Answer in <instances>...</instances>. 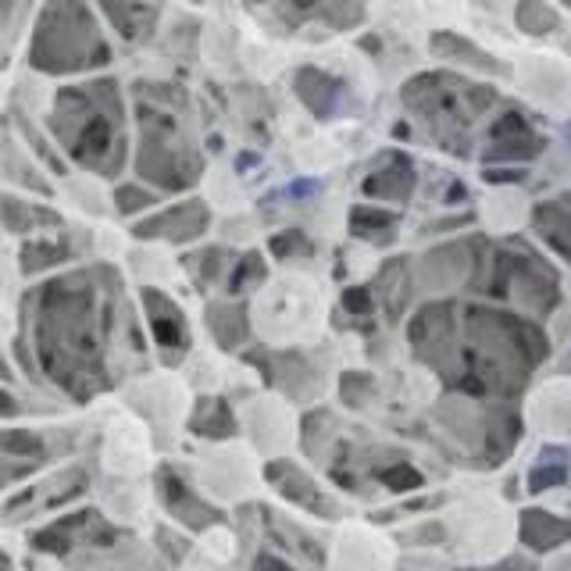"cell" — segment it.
<instances>
[{"label": "cell", "instance_id": "1f68e13d", "mask_svg": "<svg viewBox=\"0 0 571 571\" xmlns=\"http://www.w3.org/2000/svg\"><path fill=\"white\" fill-rule=\"evenodd\" d=\"M343 307H347L350 315L368 318L372 315V307H375L372 290H368V286H350V290H343Z\"/></svg>", "mask_w": 571, "mask_h": 571}, {"label": "cell", "instance_id": "52a82bcc", "mask_svg": "<svg viewBox=\"0 0 571 571\" xmlns=\"http://www.w3.org/2000/svg\"><path fill=\"white\" fill-rule=\"evenodd\" d=\"M489 147L482 150L486 161H532L536 154H543V136L529 125V118L522 111H507L497 122L489 125Z\"/></svg>", "mask_w": 571, "mask_h": 571}, {"label": "cell", "instance_id": "836d02e7", "mask_svg": "<svg viewBox=\"0 0 571 571\" xmlns=\"http://www.w3.org/2000/svg\"><path fill=\"white\" fill-rule=\"evenodd\" d=\"M18 414V400H11L4 389H0V418H15Z\"/></svg>", "mask_w": 571, "mask_h": 571}, {"label": "cell", "instance_id": "ba28073f", "mask_svg": "<svg viewBox=\"0 0 571 571\" xmlns=\"http://www.w3.org/2000/svg\"><path fill=\"white\" fill-rule=\"evenodd\" d=\"M140 300H143V311H147L150 332H154V343H158V350H165V361L175 365V361L190 350V332H186L183 311H179V304H175L168 293L150 290V286L140 293Z\"/></svg>", "mask_w": 571, "mask_h": 571}, {"label": "cell", "instance_id": "4fadbf2b", "mask_svg": "<svg viewBox=\"0 0 571 571\" xmlns=\"http://www.w3.org/2000/svg\"><path fill=\"white\" fill-rule=\"evenodd\" d=\"M365 197H379V200H400L404 204L407 197L414 193V165L407 154H389L386 165L379 172H372L361 183Z\"/></svg>", "mask_w": 571, "mask_h": 571}, {"label": "cell", "instance_id": "3957f363", "mask_svg": "<svg viewBox=\"0 0 571 571\" xmlns=\"http://www.w3.org/2000/svg\"><path fill=\"white\" fill-rule=\"evenodd\" d=\"M136 125H140L136 172L168 193L190 190L204 172V158L193 147L183 90L143 83V90L136 93Z\"/></svg>", "mask_w": 571, "mask_h": 571}, {"label": "cell", "instance_id": "2e32d148", "mask_svg": "<svg viewBox=\"0 0 571 571\" xmlns=\"http://www.w3.org/2000/svg\"><path fill=\"white\" fill-rule=\"evenodd\" d=\"M297 97L304 100L307 108L315 111L318 118H329L336 111V100H340V83L325 75L322 68H300L297 72Z\"/></svg>", "mask_w": 571, "mask_h": 571}, {"label": "cell", "instance_id": "cb8c5ba5", "mask_svg": "<svg viewBox=\"0 0 571 571\" xmlns=\"http://www.w3.org/2000/svg\"><path fill=\"white\" fill-rule=\"evenodd\" d=\"M518 25H522L525 33L539 36V33H554L557 25H561V15H557L550 4L543 0H518V11H514Z\"/></svg>", "mask_w": 571, "mask_h": 571}, {"label": "cell", "instance_id": "9c48e42d", "mask_svg": "<svg viewBox=\"0 0 571 571\" xmlns=\"http://www.w3.org/2000/svg\"><path fill=\"white\" fill-rule=\"evenodd\" d=\"M211 215H207V204L204 200H183V204L165 207L161 215L147 218L133 229V236L140 240H172V243H186V240H197L200 232L207 229Z\"/></svg>", "mask_w": 571, "mask_h": 571}, {"label": "cell", "instance_id": "44dd1931", "mask_svg": "<svg viewBox=\"0 0 571 571\" xmlns=\"http://www.w3.org/2000/svg\"><path fill=\"white\" fill-rule=\"evenodd\" d=\"M190 429L207 439H229L236 432V418H232L229 404L222 397H200L197 411L190 418Z\"/></svg>", "mask_w": 571, "mask_h": 571}, {"label": "cell", "instance_id": "9a60e30c", "mask_svg": "<svg viewBox=\"0 0 571 571\" xmlns=\"http://www.w3.org/2000/svg\"><path fill=\"white\" fill-rule=\"evenodd\" d=\"M532 225H536L539 240L571 261V204H568V197L539 204L536 211H532Z\"/></svg>", "mask_w": 571, "mask_h": 571}, {"label": "cell", "instance_id": "5bb4252c", "mask_svg": "<svg viewBox=\"0 0 571 571\" xmlns=\"http://www.w3.org/2000/svg\"><path fill=\"white\" fill-rule=\"evenodd\" d=\"M104 15L111 18L118 33L129 43H140L154 33V22H158V4H147V0H100Z\"/></svg>", "mask_w": 571, "mask_h": 571}, {"label": "cell", "instance_id": "ac0fdd59", "mask_svg": "<svg viewBox=\"0 0 571 571\" xmlns=\"http://www.w3.org/2000/svg\"><path fill=\"white\" fill-rule=\"evenodd\" d=\"M282 8L293 22H304V18H329L332 25H354L365 18V8L357 0H282Z\"/></svg>", "mask_w": 571, "mask_h": 571}, {"label": "cell", "instance_id": "8992f818", "mask_svg": "<svg viewBox=\"0 0 571 571\" xmlns=\"http://www.w3.org/2000/svg\"><path fill=\"white\" fill-rule=\"evenodd\" d=\"M118 539V529L108 525L97 511H75L58 518L54 525H47L43 532L33 536L36 550H50V554H68L72 547H111Z\"/></svg>", "mask_w": 571, "mask_h": 571}, {"label": "cell", "instance_id": "484cf974", "mask_svg": "<svg viewBox=\"0 0 571 571\" xmlns=\"http://www.w3.org/2000/svg\"><path fill=\"white\" fill-rule=\"evenodd\" d=\"M379 482L386 489H393V493H411V489H422L425 479L418 468H411L407 461H397V464H389V468H379Z\"/></svg>", "mask_w": 571, "mask_h": 571}, {"label": "cell", "instance_id": "d6a6232c", "mask_svg": "<svg viewBox=\"0 0 571 571\" xmlns=\"http://www.w3.org/2000/svg\"><path fill=\"white\" fill-rule=\"evenodd\" d=\"M204 261H200V279L204 282H211L218 272H222V257H225V250H207V254H200Z\"/></svg>", "mask_w": 571, "mask_h": 571}, {"label": "cell", "instance_id": "e0dca14e", "mask_svg": "<svg viewBox=\"0 0 571 571\" xmlns=\"http://www.w3.org/2000/svg\"><path fill=\"white\" fill-rule=\"evenodd\" d=\"M571 539V522L550 511H522V543L532 550H554Z\"/></svg>", "mask_w": 571, "mask_h": 571}, {"label": "cell", "instance_id": "e575fe53", "mask_svg": "<svg viewBox=\"0 0 571 571\" xmlns=\"http://www.w3.org/2000/svg\"><path fill=\"white\" fill-rule=\"evenodd\" d=\"M11 8V0H0V11H8Z\"/></svg>", "mask_w": 571, "mask_h": 571}, {"label": "cell", "instance_id": "5b68a950", "mask_svg": "<svg viewBox=\"0 0 571 571\" xmlns=\"http://www.w3.org/2000/svg\"><path fill=\"white\" fill-rule=\"evenodd\" d=\"M497 100V93L486 90V86L464 83V79H454V75L432 72V75H418L404 86V104L411 111L425 118L432 125V133L439 136L443 125H468L475 115L489 108Z\"/></svg>", "mask_w": 571, "mask_h": 571}, {"label": "cell", "instance_id": "83f0119b", "mask_svg": "<svg viewBox=\"0 0 571 571\" xmlns=\"http://www.w3.org/2000/svg\"><path fill=\"white\" fill-rule=\"evenodd\" d=\"M65 254L68 250L61 247V243H29V247L22 250V272L33 275L47 265H58V261H65Z\"/></svg>", "mask_w": 571, "mask_h": 571}, {"label": "cell", "instance_id": "d4e9b609", "mask_svg": "<svg viewBox=\"0 0 571 571\" xmlns=\"http://www.w3.org/2000/svg\"><path fill=\"white\" fill-rule=\"evenodd\" d=\"M265 257L257 254V250H250V254H243L240 257V265H236V272H232V279H229V293L232 297H240V293H247V290H254L257 282L265 279Z\"/></svg>", "mask_w": 571, "mask_h": 571}, {"label": "cell", "instance_id": "d6986e66", "mask_svg": "<svg viewBox=\"0 0 571 571\" xmlns=\"http://www.w3.org/2000/svg\"><path fill=\"white\" fill-rule=\"evenodd\" d=\"M207 329L215 332V340L222 343L225 350L240 347L250 332L247 304H211L207 307Z\"/></svg>", "mask_w": 571, "mask_h": 571}, {"label": "cell", "instance_id": "f546056e", "mask_svg": "<svg viewBox=\"0 0 571 571\" xmlns=\"http://www.w3.org/2000/svg\"><path fill=\"white\" fill-rule=\"evenodd\" d=\"M115 200H118V211H122V215H136V211L154 204V193L136 190V186H122V190L115 193Z\"/></svg>", "mask_w": 571, "mask_h": 571}, {"label": "cell", "instance_id": "6da1fadb", "mask_svg": "<svg viewBox=\"0 0 571 571\" xmlns=\"http://www.w3.org/2000/svg\"><path fill=\"white\" fill-rule=\"evenodd\" d=\"M118 275L111 268H86L47 282L36 293L40 311L33 315V347L43 372L79 404L108 389V336L115 315L111 300Z\"/></svg>", "mask_w": 571, "mask_h": 571}, {"label": "cell", "instance_id": "4dcf8cb0", "mask_svg": "<svg viewBox=\"0 0 571 571\" xmlns=\"http://www.w3.org/2000/svg\"><path fill=\"white\" fill-rule=\"evenodd\" d=\"M568 482V468L564 464H554V468H536L529 475V489L532 493H543V489H554V486H564Z\"/></svg>", "mask_w": 571, "mask_h": 571}, {"label": "cell", "instance_id": "277c9868", "mask_svg": "<svg viewBox=\"0 0 571 571\" xmlns=\"http://www.w3.org/2000/svg\"><path fill=\"white\" fill-rule=\"evenodd\" d=\"M29 61L47 75H68L108 65L111 47L100 36L86 0H50L40 22H36Z\"/></svg>", "mask_w": 571, "mask_h": 571}, {"label": "cell", "instance_id": "7402d4cb", "mask_svg": "<svg viewBox=\"0 0 571 571\" xmlns=\"http://www.w3.org/2000/svg\"><path fill=\"white\" fill-rule=\"evenodd\" d=\"M0 215H4V225H8L11 232H29V229H36V225H43V222L61 225V218L54 215V211L29 204V200H15V197L0 200Z\"/></svg>", "mask_w": 571, "mask_h": 571}, {"label": "cell", "instance_id": "ffe728a7", "mask_svg": "<svg viewBox=\"0 0 571 571\" xmlns=\"http://www.w3.org/2000/svg\"><path fill=\"white\" fill-rule=\"evenodd\" d=\"M432 50H436L439 58H454V61H464V65H475L482 72H493V75H507V68L500 65L493 54H486L482 47H475L472 40H464V36H454V33H436L432 36Z\"/></svg>", "mask_w": 571, "mask_h": 571}, {"label": "cell", "instance_id": "30bf717a", "mask_svg": "<svg viewBox=\"0 0 571 571\" xmlns=\"http://www.w3.org/2000/svg\"><path fill=\"white\" fill-rule=\"evenodd\" d=\"M158 497H161V504L168 507V514H175V518L183 525H190L193 532H204V529H211V525L225 522L222 511L204 504V500L186 486V479L175 472V468H161L158 472Z\"/></svg>", "mask_w": 571, "mask_h": 571}, {"label": "cell", "instance_id": "7a4b0ae2", "mask_svg": "<svg viewBox=\"0 0 571 571\" xmlns=\"http://www.w3.org/2000/svg\"><path fill=\"white\" fill-rule=\"evenodd\" d=\"M50 133L75 165L97 175H118L125 165V108L118 83L65 86L50 111Z\"/></svg>", "mask_w": 571, "mask_h": 571}, {"label": "cell", "instance_id": "7c38bea8", "mask_svg": "<svg viewBox=\"0 0 571 571\" xmlns=\"http://www.w3.org/2000/svg\"><path fill=\"white\" fill-rule=\"evenodd\" d=\"M47 489H29V493H22V497H15L8 507H4V518H11L15 511H25V507H61L68 504V500H75L79 493H86V472L83 468H68V472L54 475L50 482H43Z\"/></svg>", "mask_w": 571, "mask_h": 571}, {"label": "cell", "instance_id": "4316f807", "mask_svg": "<svg viewBox=\"0 0 571 571\" xmlns=\"http://www.w3.org/2000/svg\"><path fill=\"white\" fill-rule=\"evenodd\" d=\"M0 447L8 457H29V461H40L43 457V439L36 432H0Z\"/></svg>", "mask_w": 571, "mask_h": 571}, {"label": "cell", "instance_id": "8fae6325", "mask_svg": "<svg viewBox=\"0 0 571 571\" xmlns=\"http://www.w3.org/2000/svg\"><path fill=\"white\" fill-rule=\"evenodd\" d=\"M265 475L275 482V489H279L282 497L293 500V504H300V507H307V511L322 514V518H332V514H336V504H329V500L318 493L315 482L307 479V475H300L290 461H272L265 468Z\"/></svg>", "mask_w": 571, "mask_h": 571}, {"label": "cell", "instance_id": "603a6c76", "mask_svg": "<svg viewBox=\"0 0 571 571\" xmlns=\"http://www.w3.org/2000/svg\"><path fill=\"white\" fill-rule=\"evenodd\" d=\"M397 222H400V215L379 211V207H368V204H357L354 211H350V232L361 236V240H389Z\"/></svg>", "mask_w": 571, "mask_h": 571}, {"label": "cell", "instance_id": "f1b7e54d", "mask_svg": "<svg viewBox=\"0 0 571 571\" xmlns=\"http://www.w3.org/2000/svg\"><path fill=\"white\" fill-rule=\"evenodd\" d=\"M268 250H272L279 261H290V257H297V254H311V243H307L304 232L286 229V232H279V236H272Z\"/></svg>", "mask_w": 571, "mask_h": 571}]
</instances>
